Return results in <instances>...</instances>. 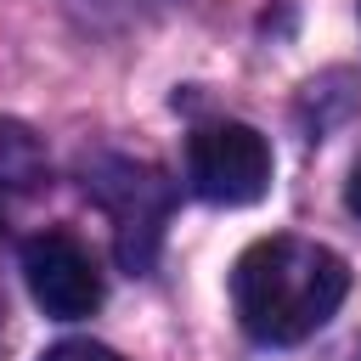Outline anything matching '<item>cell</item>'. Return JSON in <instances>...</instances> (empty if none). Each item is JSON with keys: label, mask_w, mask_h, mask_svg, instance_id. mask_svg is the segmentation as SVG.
Instances as JSON below:
<instances>
[{"label": "cell", "mask_w": 361, "mask_h": 361, "mask_svg": "<svg viewBox=\"0 0 361 361\" xmlns=\"http://www.w3.org/2000/svg\"><path fill=\"white\" fill-rule=\"evenodd\" d=\"M350 293V265L310 237H259L231 265V305L254 344H305Z\"/></svg>", "instance_id": "6da1fadb"}, {"label": "cell", "mask_w": 361, "mask_h": 361, "mask_svg": "<svg viewBox=\"0 0 361 361\" xmlns=\"http://www.w3.org/2000/svg\"><path fill=\"white\" fill-rule=\"evenodd\" d=\"M85 192L107 209L113 220V254L130 276L152 271L158 259V243H164V220L175 209V186L158 164H141V158H118V152H102L85 164Z\"/></svg>", "instance_id": "7a4b0ae2"}, {"label": "cell", "mask_w": 361, "mask_h": 361, "mask_svg": "<svg viewBox=\"0 0 361 361\" xmlns=\"http://www.w3.org/2000/svg\"><path fill=\"white\" fill-rule=\"evenodd\" d=\"M186 180L203 203H220V209L259 203L271 192V147L254 124H237V118L203 124L186 147Z\"/></svg>", "instance_id": "3957f363"}, {"label": "cell", "mask_w": 361, "mask_h": 361, "mask_svg": "<svg viewBox=\"0 0 361 361\" xmlns=\"http://www.w3.org/2000/svg\"><path fill=\"white\" fill-rule=\"evenodd\" d=\"M23 282L34 305L56 322H79L102 305V271L68 231H39L23 243Z\"/></svg>", "instance_id": "277c9868"}, {"label": "cell", "mask_w": 361, "mask_h": 361, "mask_svg": "<svg viewBox=\"0 0 361 361\" xmlns=\"http://www.w3.org/2000/svg\"><path fill=\"white\" fill-rule=\"evenodd\" d=\"M45 175H51V164H45L39 135L17 118H0V186L6 192H34V186H45Z\"/></svg>", "instance_id": "5b68a950"}, {"label": "cell", "mask_w": 361, "mask_h": 361, "mask_svg": "<svg viewBox=\"0 0 361 361\" xmlns=\"http://www.w3.org/2000/svg\"><path fill=\"white\" fill-rule=\"evenodd\" d=\"M39 361H124V355L107 350V344H96V338H62V344H51Z\"/></svg>", "instance_id": "8992f818"}, {"label": "cell", "mask_w": 361, "mask_h": 361, "mask_svg": "<svg viewBox=\"0 0 361 361\" xmlns=\"http://www.w3.org/2000/svg\"><path fill=\"white\" fill-rule=\"evenodd\" d=\"M344 203H350V214H361V169L350 175V192H344Z\"/></svg>", "instance_id": "52a82bcc"}]
</instances>
